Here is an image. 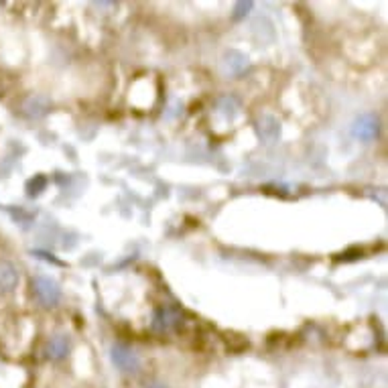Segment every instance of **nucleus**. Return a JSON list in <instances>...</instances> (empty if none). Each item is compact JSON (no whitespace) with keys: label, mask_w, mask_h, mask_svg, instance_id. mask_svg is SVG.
<instances>
[{"label":"nucleus","mask_w":388,"mask_h":388,"mask_svg":"<svg viewBox=\"0 0 388 388\" xmlns=\"http://www.w3.org/2000/svg\"><path fill=\"white\" fill-rule=\"evenodd\" d=\"M47 352H49V356H51L53 360H62V358H65V354L69 352V342H67V338H65V335L53 338V340L49 342Z\"/></svg>","instance_id":"5"},{"label":"nucleus","mask_w":388,"mask_h":388,"mask_svg":"<svg viewBox=\"0 0 388 388\" xmlns=\"http://www.w3.org/2000/svg\"><path fill=\"white\" fill-rule=\"evenodd\" d=\"M17 281H19L17 270L8 263H0V286L8 291V289H13V286L17 285Z\"/></svg>","instance_id":"6"},{"label":"nucleus","mask_w":388,"mask_h":388,"mask_svg":"<svg viewBox=\"0 0 388 388\" xmlns=\"http://www.w3.org/2000/svg\"><path fill=\"white\" fill-rule=\"evenodd\" d=\"M177 321H179L177 311H173V309H159V311L155 313L153 327L159 329V331H167V329H171V327L175 326Z\"/></svg>","instance_id":"4"},{"label":"nucleus","mask_w":388,"mask_h":388,"mask_svg":"<svg viewBox=\"0 0 388 388\" xmlns=\"http://www.w3.org/2000/svg\"><path fill=\"white\" fill-rule=\"evenodd\" d=\"M112 362L120 368V370H124V372H134V370H139V366H141L139 356L130 347L120 346V344L112 347Z\"/></svg>","instance_id":"2"},{"label":"nucleus","mask_w":388,"mask_h":388,"mask_svg":"<svg viewBox=\"0 0 388 388\" xmlns=\"http://www.w3.org/2000/svg\"><path fill=\"white\" fill-rule=\"evenodd\" d=\"M33 289H35L39 301H41L45 307L57 305L60 299H62V289H60V285H57L55 281L47 279V277H37V279L33 281Z\"/></svg>","instance_id":"1"},{"label":"nucleus","mask_w":388,"mask_h":388,"mask_svg":"<svg viewBox=\"0 0 388 388\" xmlns=\"http://www.w3.org/2000/svg\"><path fill=\"white\" fill-rule=\"evenodd\" d=\"M354 134L360 139V141H372L376 134H378V123L374 116L370 114H364L356 120V126H354Z\"/></svg>","instance_id":"3"},{"label":"nucleus","mask_w":388,"mask_h":388,"mask_svg":"<svg viewBox=\"0 0 388 388\" xmlns=\"http://www.w3.org/2000/svg\"><path fill=\"white\" fill-rule=\"evenodd\" d=\"M151 388H167V387H163V384H153Z\"/></svg>","instance_id":"8"},{"label":"nucleus","mask_w":388,"mask_h":388,"mask_svg":"<svg viewBox=\"0 0 388 388\" xmlns=\"http://www.w3.org/2000/svg\"><path fill=\"white\" fill-rule=\"evenodd\" d=\"M252 8V2H242V4H238L236 6V19H242L246 13L244 11H250Z\"/></svg>","instance_id":"7"}]
</instances>
